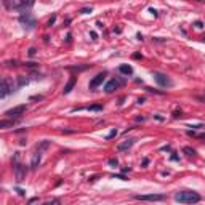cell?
I'll list each match as a JSON object with an SVG mask.
<instances>
[{"label":"cell","mask_w":205,"mask_h":205,"mask_svg":"<svg viewBox=\"0 0 205 205\" xmlns=\"http://www.w3.org/2000/svg\"><path fill=\"white\" fill-rule=\"evenodd\" d=\"M175 200L180 203H197L200 200V196L194 191H180L175 194Z\"/></svg>","instance_id":"obj_1"},{"label":"cell","mask_w":205,"mask_h":205,"mask_svg":"<svg viewBox=\"0 0 205 205\" xmlns=\"http://www.w3.org/2000/svg\"><path fill=\"white\" fill-rule=\"evenodd\" d=\"M154 79H156V82L160 85V87H165V88L173 87L172 79L167 77V76H165V74H162V72H154Z\"/></svg>","instance_id":"obj_2"},{"label":"cell","mask_w":205,"mask_h":205,"mask_svg":"<svg viewBox=\"0 0 205 205\" xmlns=\"http://www.w3.org/2000/svg\"><path fill=\"white\" fill-rule=\"evenodd\" d=\"M11 92H13V85H11L10 79L3 77L2 79V83H0V96H2V98H7Z\"/></svg>","instance_id":"obj_3"},{"label":"cell","mask_w":205,"mask_h":205,"mask_svg":"<svg viewBox=\"0 0 205 205\" xmlns=\"http://www.w3.org/2000/svg\"><path fill=\"white\" fill-rule=\"evenodd\" d=\"M26 112V104H21V106H16V107H11L5 112V117H10V119H16V117H21L22 114Z\"/></svg>","instance_id":"obj_4"},{"label":"cell","mask_w":205,"mask_h":205,"mask_svg":"<svg viewBox=\"0 0 205 205\" xmlns=\"http://www.w3.org/2000/svg\"><path fill=\"white\" fill-rule=\"evenodd\" d=\"M19 22H21L24 27H29V29L35 26V19L32 18L31 13H22V15L19 16Z\"/></svg>","instance_id":"obj_5"},{"label":"cell","mask_w":205,"mask_h":205,"mask_svg":"<svg viewBox=\"0 0 205 205\" xmlns=\"http://www.w3.org/2000/svg\"><path fill=\"white\" fill-rule=\"evenodd\" d=\"M26 167L24 165H21L19 162H15V175H16V180L18 181H22L26 178Z\"/></svg>","instance_id":"obj_6"},{"label":"cell","mask_w":205,"mask_h":205,"mask_svg":"<svg viewBox=\"0 0 205 205\" xmlns=\"http://www.w3.org/2000/svg\"><path fill=\"white\" fill-rule=\"evenodd\" d=\"M135 199L138 200H151V202H159V200H163L165 196L163 194H147V196H135Z\"/></svg>","instance_id":"obj_7"},{"label":"cell","mask_w":205,"mask_h":205,"mask_svg":"<svg viewBox=\"0 0 205 205\" xmlns=\"http://www.w3.org/2000/svg\"><path fill=\"white\" fill-rule=\"evenodd\" d=\"M104 79H106V72H101V74H98L92 82H90V90H95V88H98L99 85L104 82Z\"/></svg>","instance_id":"obj_8"},{"label":"cell","mask_w":205,"mask_h":205,"mask_svg":"<svg viewBox=\"0 0 205 205\" xmlns=\"http://www.w3.org/2000/svg\"><path fill=\"white\" fill-rule=\"evenodd\" d=\"M40 160H42V151L40 149H37V152L32 156V162H31V168L32 170H35L37 167H39V163H40Z\"/></svg>","instance_id":"obj_9"},{"label":"cell","mask_w":205,"mask_h":205,"mask_svg":"<svg viewBox=\"0 0 205 205\" xmlns=\"http://www.w3.org/2000/svg\"><path fill=\"white\" fill-rule=\"evenodd\" d=\"M117 88H119V82H117V80H114V79H112V80H109V82L106 83L104 92H106V93H112L114 90H117Z\"/></svg>","instance_id":"obj_10"},{"label":"cell","mask_w":205,"mask_h":205,"mask_svg":"<svg viewBox=\"0 0 205 205\" xmlns=\"http://www.w3.org/2000/svg\"><path fill=\"white\" fill-rule=\"evenodd\" d=\"M135 144V139H127V141H123V143H120L117 146V149L119 151H127V149H130Z\"/></svg>","instance_id":"obj_11"},{"label":"cell","mask_w":205,"mask_h":205,"mask_svg":"<svg viewBox=\"0 0 205 205\" xmlns=\"http://www.w3.org/2000/svg\"><path fill=\"white\" fill-rule=\"evenodd\" d=\"M119 71H120L122 74H125V76H132V74H133V67L128 66V64H122L120 67H119Z\"/></svg>","instance_id":"obj_12"},{"label":"cell","mask_w":205,"mask_h":205,"mask_svg":"<svg viewBox=\"0 0 205 205\" xmlns=\"http://www.w3.org/2000/svg\"><path fill=\"white\" fill-rule=\"evenodd\" d=\"M74 85H76V77H72L69 82L66 83V87H64V90H62V93L64 95H67V93H71V90L74 88Z\"/></svg>","instance_id":"obj_13"},{"label":"cell","mask_w":205,"mask_h":205,"mask_svg":"<svg viewBox=\"0 0 205 205\" xmlns=\"http://www.w3.org/2000/svg\"><path fill=\"white\" fill-rule=\"evenodd\" d=\"M15 125V120H2L0 122V128H8V127H13Z\"/></svg>","instance_id":"obj_14"},{"label":"cell","mask_w":205,"mask_h":205,"mask_svg":"<svg viewBox=\"0 0 205 205\" xmlns=\"http://www.w3.org/2000/svg\"><path fill=\"white\" fill-rule=\"evenodd\" d=\"M183 151H184V152L187 154V156H189V157H191V156H196V151L192 149V147H184Z\"/></svg>","instance_id":"obj_15"},{"label":"cell","mask_w":205,"mask_h":205,"mask_svg":"<svg viewBox=\"0 0 205 205\" xmlns=\"http://www.w3.org/2000/svg\"><path fill=\"white\" fill-rule=\"evenodd\" d=\"M88 111H101L102 109V104H95V106H90V107H87Z\"/></svg>","instance_id":"obj_16"},{"label":"cell","mask_w":205,"mask_h":205,"mask_svg":"<svg viewBox=\"0 0 205 205\" xmlns=\"http://www.w3.org/2000/svg\"><path fill=\"white\" fill-rule=\"evenodd\" d=\"M92 11H93V8H92V7H87V8H82V10H80V13H82V15H87V13H92Z\"/></svg>","instance_id":"obj_17"},{"label":"cell","mask_w":205,"mask_h":205,"mask_svg":"<svg viewBox=\"0 0 205 205\" xmlns=\"http://www.w3.org/2000/svg\"><path fill=\"white\" fill-rule=\"evenodd\" d=\"M117 163H119L117 159H109V165H112V167H117Z\"/></svg>","instance_id":"obj_18"},{"label":"cell","mask_w":205,"mask_h":205,"mask_svg":"<svg viewBox=\"0 0 205 205\" xmlns=\"http://www.w3.org/2000/svg\"><path fill=\"white\" fill-rule=\"evenodd\" d=\"M116 135H117V130H112V132H111L109 135H107L106 138H107V139H111V138H114V136H116Z\"/></svg>","instance_id":"obj_19"},{"label":"cell","mask_w":205,"mask_h":205,"mask_svg":"<svg viewBox=\"0 0 205 205\" xmlns=\"http://www.w3.org/2000/svg\"><path fill=\"white\" fill-rule=\"evenodd\" d=\"M24 83H27V79H24V77H19V85H24Z\"/></svg>","instance_id":"obj_20"},{"label":"cell","mask_w":205,"mask_h":205,"mask_svg":"<svg viewBox=\"0 0 205 205\" xmlns=\"http://www.w3.org/2000/svg\"><path fill=\"white\" fill-rule=\"evenodd\" d=\"M55 21H56V16H53L50 21H48V26H51V24H55Z\"/></svg>","instance_id":"obj_21"},{"label":"cell","mask_w":205,"mask_h":205,"mask_svg":"<svg viewBox=\"0 0 205 205\" xmlns=\"http://www.w3.org/2000/svg\"><path fill=\"white\" fill-rule=\"evenodd\" d=\"M29 55H31V56L35 55V48H31V50H29Z\"/></svg>","instance_id":"obj_22"},{"label":"cell","mask_w":205,"mask_h":205,"mask_svg":"<svg viewBox=\"0 0 205 205\" xmlns=\"http://www.w3.org/2000/svg\"><path fill=\"white\" fill-rule=\"evenodd\" d=\"M31 99H32V101H35V99H42V96H40V95H39V96H32Z\"/></svg>","instance_id":"obj_23"},{"label":"cell","mask_w":205,"mask_h":205,"mask_svg":"<svg viewBox=\"0 0 205 205\" xmlns=\"http://www.w3.org/2000/svg\"><path fill=\"white\" fill-rule=\"evenodd\" d=\"M196 27H197V29H200V27H202V22L197 21V22H196Z\"/></svg>","instance_id":"obj_24"},{"label":"cell","mask_w":205,"mask_h":205,"mask_svg":"<svg viewBox=\"0 0 205 205\" xmlns=\"http://www.w3.org/2000/svg\"><path fill=\"white\" fill-rule=\"evenodd\" d=\"M90 35H92V37H93V40H95V39H96V37H98V35H96V32H90Z\"/></svg>","instance_id":"obj_25"}]
</instances>
